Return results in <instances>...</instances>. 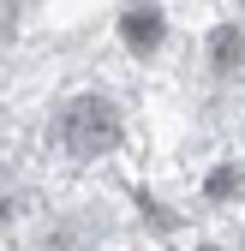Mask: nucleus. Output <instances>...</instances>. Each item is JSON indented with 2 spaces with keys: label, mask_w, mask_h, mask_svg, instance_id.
<instances>
[{
  "label": "nucleus",
  "mask_w": 245,
  "mask_h": 251,
  "mask_svg": "<svg viewBox=\"0 0 245 251\" xmlns=\"http://www.w3.org/2000/svg\"><path fill=\"white\" fill-rule=\"evenodd\" d=\"M54 138L72 155H102V150L120 144V108L108 96H72L54 120Z\"/></svg>",
  "instance_id": "nucleus-1"
},
{
  "label": "nucleus",
  "mask_w": 245,
  "mask_h": 251,
  "mask_svg": "<svg viewBox=\"0 0 245 251\" xmlns=\"http://www.w3.org/2000/svg\"><path fill=\"white\" fill-rule=\"evenodd\" d=\"M120 36H126V48L149 54V48L162 42V12H156V6H126V18H120Z\"/></svg>",
  "instance_id": "nucleus-2"
},
{
  "label": "nucleus",
  "mask_w": 245,
  "mask_h": 251,
  "mask_svg": "<svg viewBox=\"0 0 245 251\" xmlns=\"http://www.w3.org/2000/svg\"><path fill=\"white\" fill-rule=\"evenodd\" d=\"M209 48H216V66H221V72H233L239 60H245V36H239V30H216Z\"/></svg>",
  "instance_id": "nucleus-3"
}]
</instances>
